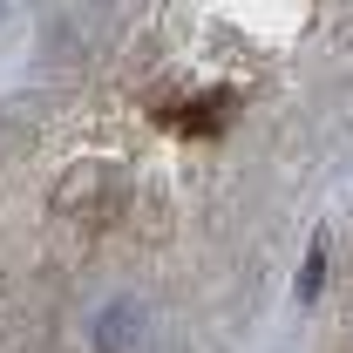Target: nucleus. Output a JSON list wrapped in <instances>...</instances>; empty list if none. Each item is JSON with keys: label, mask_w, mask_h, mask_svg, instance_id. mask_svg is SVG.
<instances>
[{"label": "nucleus", "mask_w": 353, "mask_h": 353, "mask_svg": "<svg viewBox=\"0 0 353 353\" xmlns=\"http://www.w3.org/2000/svg\"><path fill=\"white\" fill-rule=\"evenodd\" d=\"M136 326H143V306H136V299H116V306L95 319V347H102V353H130L136 347Z\"/></svg>", "instance_id": "obj_1"}, {"label": "nucleus", "mask_w": 353, "mask_h": 353, "mask_svg": "<svg viewBox=\"0 0 353 353\" xmlns=\"http://www.w3.org/2000/svg\"><path fill=\"white\" fill-rule=\"evenodd\" d=\"M319 279H326V238H312L306 265H299V299H319Z\"/></svg>", "instance_id": "obj_2"}]
</instances>
